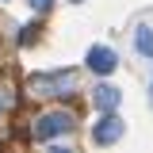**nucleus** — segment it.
Returning <instances> with one entry per match:
<instances>
[{
	"mask_svg": "<svg viewBox=\"0 0 153 153\" xmlns=\"http://www.w3.org/2000/svg\"><path fill=\"white\" fill-rule=\"evenodd\" d=\"M134 46H138L142 54H149V57H153V31H146V27H142V31L134 35Z\"/></svg>",
	"mask_w": 153,
	"mask_h": 153,
	"instance_id": "nucleus-6",
	"label": "nucleus"
},
{
	"mask_svg": "<svg viewBox=\"0 0 153 153\" xmlns=\"http://www.w3.org/2000/svg\"><path fill=\"white\" fill-rule=\"evenodd\" d=\"M115 65H119L115 50H107V46H92V50H88V69H92V73H111Z\"/></svg>",
	"mask_w": 153,
	"mask_h": 153,
	"instance_id": "nucleus-4",
	"label": "nucleus"
},
{
	"mask_svg": "<svg viewBox=\"0 0 153 153\" xmlns=\"http://www.w3.org/2000/svg\"><path fill=\"white\" fill-rule=\"evenodd\" d=\"M92 100H96V107H100V111H115V107H119V88H111V84H100Z\"/></svg>",
	"mask_w": 153,
	"mask_h": 153,
	"instance_id": "nucleus-5",
	"label": "nucleus"
},
{
	"mask_svg": "<svg viewBox=\"0 0 153 153\" xmlns=\"http://www.w3.org/2000/svg\"><path fill=\"white\" fill-rule=\"evenodd\" d=\"M92 138L96 142H100V146H111V142H119V138H123V119H119V115H103V119H100V123H96V130H92Z\"/></svg>",
	"mask_w": 153,
	"mask_h": 153,
	"instance_id": "nucleus-3",
	"label": "nucleus"
},
{
	"mask_svg": "<svg viewBox=\"0 0 153 153\" xmlns=\"http://www.w3.org/2000/svg\"><path fill=\"white\" fill-rule=\"evenodd\" d=\"M31 88L38 96H69L76 88V73H46V76H35Z\"/></svg>",
	"mask_w": 153,
	"mask_h": 153,
	"instance_id": "nucleus-1",
	"label": "nucleus"
},
{
	"mask_svg": "<svg viewBox=\"0 0 153 153\" xmlns=\"http://www.w3.org/2000/svg\"><path fill=\"white\" fill-rule=\"evenodd\" d=\"M65 130H73V115L69 111H50V115H42L35 123V138H57V134H65Z\"/></svg>",
	"mask_w": 153,
	"mask_h": 153,
	"instance_id": "nucleus-2",
	"label": "nucleus"
},
{
	"mask_svg": "<svg viewBox=\"0 0 153 153\" xmlns=\"http://www.w3.org/2000/svg\"><path fill=\"white\" fill-rule=\"evenodd\" d=\"M50 4H54V0H31V8H35V12H46Z\"/></svg>",
	"mask_w": 153,
	"mask_h": 153,
	"instance_id": "nucleus-7",
	"label": "nucleus"
}]
</instances>
